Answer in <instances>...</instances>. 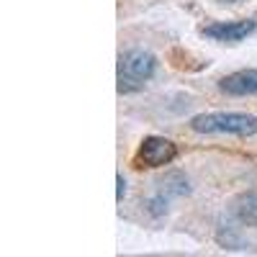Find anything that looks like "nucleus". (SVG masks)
Instances as JSON below:
<instances>
[{"label": "nucleus", "mask_w": 257, "mask_h": 257, "mask_svg": "<svg viewBox=\"0 0 257 257\" xmlns=\"http://www.w3.org/2000/svg\"><path fill=\"white\" fill-rule=\"evenodd\" d=\"M178 157V144L165 137H147L137 152V167H165Z\"/></svg>", "instance_id": "7ed1b4c3"}, {"label": "nucleus", "mask_w": 257, "mask_h": 257, "mask_svg": "<svg viewBox=\"0 0 257 257\" xmlns=\"http://www.w3.org/2000/svg\"><path fill=\"white\" fill-rule=\"evenodd\" d=\"M257 29V21L254 18H244V21H221V24H211V26H203L201 34L213 39V41H242L247 39L252 31Z\"/></svg>", "instance_id": "20e7f679"}, {"label": "nucleus", "mask_w": 257, "mask_h": 257, "mask_svg": "<svg viewBox=\"0 0 257 257\" xmlns=\"http://www.w3.org/2000/svg\"><path fill=\"white\" fill-rule=\"evenodd\" d=\"M234 216H237V221L257 229V193H247L234 201Z\"/></svg>", "instance_id": "423d86ee"}, {"label": "nucleus", "mask_w": 257, "mask_h": 257, "mask_svg": "<svg viewBox=\"0 0 257 257\" xmlns=\"http://www.w3.org/2000/svg\"><path fill=\"white\" fill-rule=\"evenodd\" d=\"M219 90L226 95H257V70H239L219 80Z\"/></svg>", "instance_id": "39448f33"}, {"label": "nucleus", "mask_w": 257, "mask_h": 257, "mask_svg": "<svg viewBox=\"0 0 257 257\" xmlns=\"http://www.w3.org/2000/svg\"><path fill=\"white\" fill-rule=\"evenodd\" d=\"M190 128L196 134H234V137H252L257 134V116L237 113V111H213L198 113L190 118Z\"/></svg>", "instance_id": "f03ea898"}, {"label": "nucleus", "mask_w": 257, "mask_h": 257, "mask_svg": "<svg viewBox=\"0 0 257 257\" xmlns=\"http://www.w3.org/2000/svg\"><path fill=\"white\" fill-rule=\"evenodd\" d=\"M157 72V57L147 49H128L118 57V93H139Z\"/></svg>", "instance_id": "f257e3e1"}, {"label": "nucleus", "mask_w": 257, "mask_h": 257, "mask_svg": "<svg viewBox=\"0 0 257 257\" xmlns=\"http://www.w3.org/2000/svg\"><path fill=\"white\" fill-rule=\"evenodd\" d=\"M116 185H118L116 201H123V193H126V180H123V175H116Z\"/></svg>", "instance_id": "0eeeda50"}, {"label": "nucleus", "mask_w": 257, "mask_h": 257, "mask_svg": "<svg viewBox=\"0 0 257 257\" xmlns=\"http://www.w3.org/2000/svg\"><path fill=\"white\" fill-rule=\"evenodd\" d=\"M221 3H239V0H221Z\"/></svg>", "instance_id": "6e6552de"}]
</instances>
